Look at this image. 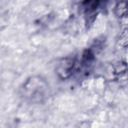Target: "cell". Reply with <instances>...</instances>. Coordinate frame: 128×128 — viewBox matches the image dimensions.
Listing matches in <instances>:
<instances>
[{
    "label": "cell",
    "instance_id": "6da1fadb",
    "mask_svg": "<svg viewBox=\"0 0 128 128\" xmlns=\"http://www.w3.org/2000/svg\"><path fill=\"white\" fill-rule=\"evenodd\" d=\"M22 89V96L31 102H42L49 96V84L40 76L29 78Z\"/></svg>",
    "mask_w": 128,
    "mask_h": 128
}]
</instances>
